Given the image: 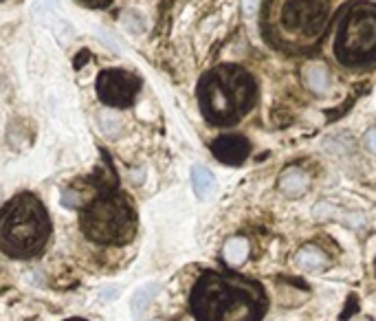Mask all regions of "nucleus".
<instances>
[{
    "label": "nucleus",
    "mask_w": 376,
    "mask_h": 321,
    "mask_svg": "<svg viewBox=\"0 0 376 321\" xmlns=\"http://www.w3.org/2000/svg\"><path fill=\"white\" fill-rule=\"evenodd\" d=\"M68 321H86V319H68Z\"/></svg>",
    "instance_id": "nucleus-17"
},
{
    "label": "nucleus",
    "mask_w": 376,
    "mask_h": 321,
    "mask_svg": "<svg viewBox=\"0 0 376 321\" xmlns=\"http://www.w3.org/2000/svg\"><path fill=\"white\" fill-rule=\"evenodd\" d=\"M51 238V218L36 194H18L0 211V251L16 259L36 257Z\"/></svg>",
    "instance_id": "nucleus-4"
},
{
    "label": "nucleus",
    "mask_w": 376,
    "mask_h": 321,
    "mask_svg": "<svg viewBox=\"0 0 376 321\" xmlns=\"http://www.w3.org/2000/svg\"><path fill=\"white\" fill-rule=\"evenodd\" d=\"M141 88V80L130 71L122 69H108L101 71L97 78V95L99 99L113 106V108H128L137 99Z\"/></svg>",
    "instance_id": "nucleus-7"
},
{
    "label": "nucleus",
    "mask_w": 376,
    "mask_h": 321,
    "mask_svg": "<svg viewBox=\"0 0 376 321\" xmlns=\"http://www.w3.org/2000/svg\"><path fill=\"white\" fill-rule=\"evenodd\" d=\"M191 187H194V194H196L201 201L209 198L216 190L214 172L209 170V167H205V165H194L191 167Z\"/></svg>",
    "instance_id": "nucleus-11"
},
{
    "label": "nucleus",
    "mask_w": 376,
    "mask_h": 321,
    "mask_svg": "<svg viewBox=\"0 0 376 321\" xmlns=\"http://www.w3.org/2000/svg\"><path fill=\"white\" fill-rule=\"evenodd\" d=\"M255 104L251 73L236 64H220L198 82V106L212 126H233Z\"/></svg>",
    "instance_id": "nucleus-3"
},
{
    "label": "nucleus",
    "mask_w": 376,
    "mask_h": 321,
    "mask_svg": "<svg viewBox=\"0 0 376 321\" xmlns=\"http://www.w3.org/2000/svg\"><path fill=\"white\" fill-rule=\"evenodd\" d=\"M222 255L227 259V264H231V266L243 264L249 257V242L245 238L236 236V238L227 240V244H224V249H222Z\"/></svg>",
    "instance_id": "nucleus-14"
},
{
    "label": "nucleus",
    "mask_w": 376,
    "mask_h": 321,
    "mask_svg": "<svg viewBox=\"0 0 376 321\" xmlns=\"http://www.w3.org/2000/svg\"><path fill=\"white\" fill-rule=\"evenodd\" d=\"M335 55L350 69L376 62V5L352 3L341 13Z\"/></svg>",
    "instance_id": "nucleus-6"
},
{
    "label": "nucleus",
    "mask_w": 376,
    "mask_h": 321,
    "mask_svg": "<svg viewBox=\"0 0 376 321\" xmlns=\"http://www.w3.org/2000/svg\"><path fill=\"white\" fill-rule=\"evenodd\" d=\"M82 3L88 7H95V9H103V7H108L113 0H82Z\"/></svg>",
    "instance_id": "nucleus-16"
},
{
    "label": "nucleus",
    "mask_w": 376,
    "mask_h": 321,
    "mask_svg": "<svg viewBox=\"0 0 376 321\" xmlns=\"http://www.w3.org/2000/svg\"><path fill=\"white\" fill-rule=\"evenodd\" d=\"M214 157L224 165H243L251 155V143L243 134H220L212 141Z\"/></svg>",
    "instance_id": "nucleus-8"
},
{
    "label": "nucleus",
    "mask_w": 376,
    "mask_h": 321,
    "mask_svg": "<svg viewBox=\"0 0 376 321\" xmlns=\"http://www.w3.org/2000/svg\"><path fill=\"white\" fill-rule=\"evenodd\" d=\"M0 201H3V192H0Z\"/></svg>",
    "instance_id": "nucleus-19"
},
{
    "label": "nucleus",
    "mask_w": 376,
    "mask_h": 321,
    "mask_svg": "<svg viewBox=\"0 0 376 321\" xmlns=\"http://www.w3.org/2000/svg\"><path fill=\"white\" fill-rule=\"evenodd\" d=\"M161 290V284L159 282H150V284H143L137 293L132 295V301H130V311H132V317L134 319H141L145 308L150 304H152V299L159 295Z\"/></svg>",
    "instance_id": "nucleus-12"
},
{
    "label": "nucleus",
    "mask_w": 376,
    "mask_h": 321,
    "mask_svg": "<svg viewBox=\"0 0 376 321\" xmlns=\"http://www.w3.org/2000/svg\"><path fill=\"white\" fill-rule=\"evenodd\" d=\"M295 262H297L299 269H304V271H321V269L328 266V257H326V253L321 249L308 244V247H304L302 251L297 253Z\"/></svg>",
    "instance_id": "nucleus-13"
},
{
    "label": "nucleus",
    "mask_w": 376,
    "mask_h": 321,
    "mask_svg": "<svg viewBox=\"0 0 376 321\" xmlns=\"http://www.w3.org/2000/svg\"><path fill=\"white\" fill-rule=\"evenodd\" d=\"M304 82L308 86L310 93L314 95H324L330 90V84H333V80H330V71L326 64H319V62H310L304 66Z\"/></svg>",
    "instance_id": "nucleus-9"
},
{
    "label": "nucleus",
    "mask_w": 376,
    "mask_h": 321,
    "mask_svg": "<svg viewBox=\"0 0 376 321\" xmlns=\"http://www.w3.org/2000/svg\"><path fill=\"white\" fill-rule=\"evenodd\" d=\"M196 321H262L268 297L260 282L236 273L205 271L189 295Z\"/></svg>",
    "instance_id": "nucleus-2"
},
{
    "label": "nucleus",
    "mask_w": 376,
    "mask_h": 321,
    "mask_svg": "<svg viewBox=\"0 0 376 321\" xmlns=\"http://www.w3.org/2000/svg\"><path fill=\"white\" fill-rule=\"evenodd\" d=\"M280 190L282 194H287L291 198L302 196L308 190V176L299 170V167H287L280 174Z\"/></svg>",
    "instance_id": "nucleus-10"
},
{
    "label": "nucleus",
    "mask_w": 376,
    "mask_h": 321,
    "mask_svg": "<svg viewBox=\"0 0 376 321\" xmlns=\"http://www.w3.org/2000/svg\"><path fill=\"white\" fill-rule=\"evenodd\" d=\"M345 0H266L262 34L284 53L302 55L319 47Z\"/></svg>",
    "instance_id": "nucleus-1"
},
{
    "label": "nucleus",
    "mask_w": 376,
    "mask_h": 321,
    "mask_svg": "<svg viewBox=\"0 0 376 321\" xmlns=\"http://www.w3.org/2000/svg\"><path fill=\"white\" fill-rule=\"evenodd\" d=\"M374 275H376V259H374Z\"/></svg>",
    "instance_id": "nucleus-18"
},
{
    "label": "nucleus",
    "mask_w": 376,
    "mask_h": 321,
    "mask_svg": "<svg viewBox=\"0 0 376 321\" xmlns=\"http://www.w3.org/2000/svg\"><path fill=\"white\" fill-rule=\"evenodd\" d=\"M80 227L88 240L122 247L137 234L139 218L130 198L117 190V183L99 190L82 207Z\"/></svg>",
    "instance_id": "nucleus-5"
},
{
    "label": "nucleus",
    "mask_w": 376,
    "mask_h": 321,
    "mask_svg": "<svg viewBox=\"0 0 376 321\" xmlns=\"http://www.w3.org/2000/svg\"><path fill=\"white\" fill-rule=\"evenodd\" d=\"M363 145L370 155H376V128H370L363 136Z\"/></svg>",
    "instance_id": "nucleus-15"
}]
</instances>
